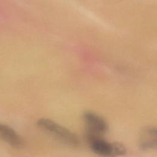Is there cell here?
<instances>
[{
	"label": "cell",
	"mask_w": 157,
	"mask_h": 157,
	"mask_svg": "<svg viewBox=\"0 0 157 157\" xmlns=\"http://www.w3.org/2000/svg\"><path fill=\"white\" fill-rule=\"evenodd\" d=\"M86 139L91 150L96 155L102 157H118L124 156L125 147L119 142H109L101 136L86 134Z\"/></svg>",
	"instance_id": "6da1fadb"
},
{
	"label": "cell",
	"mask_w": 157,
	"mask_h": 157,
	"mask_svg": "<svg viewBox=\"0 0 157 157\" xmlns=\"http://www.w3.org/2000/svg\"><path fill=\"white\" fill-rule=\"evenodd\" d=\"M37 124L40 129L68 145L75 147L79 144L77 137L72 132L52 120L41 118Z\"/></svg>",
	"instance_id": "7a4b0ae2"
},
{
	"label": "cell",
	"mask_w": 157,
	"mask_h": 157,
	"mask_svg": "<svg viewBox=\"0 0 157 157\" xmlns=\"http://www.w3.org/2000/svg\"><path fill=\"white\" fill-rule=\"evenodd\" d=\"M83 120L86 126V134L101 136L107 132L108 124L105 120L99 115L91 111L84 112Z\"/></svg>",
	"instance_id": "3957f363"
},
{
	"label": "cell",
	"mask_w": 157,
	"mask_h": 157,
	"mask_svg": "<svg viewBox=\"0 0 157 157\" xmlns=\"http://www.w3.org/2000/svg\"><path fill=\"white\" fill-rule=\"evenodd\" d=\"M0 140L17 148H21L25 144L21 136L12 128L3 123H0Z\"/></svg>",
	"instance_id": "277c9868"
},
{
	"label": "cell",
	"mask_w": 157,
	"mask_h": 157,
	"mask_svg": "<svg viewBox=\"0 0 157 157\" xmlns=\"http://www.w3.org/2000/svg\"><path fill=\"white\" fill-rule=\"evenodd\" d=\"M157 131L153 126L144 128L139 136V146L142 150H151L156 148Z\"/></svg>",
	"instance_id": "5b68a950"
}]
</instances>
